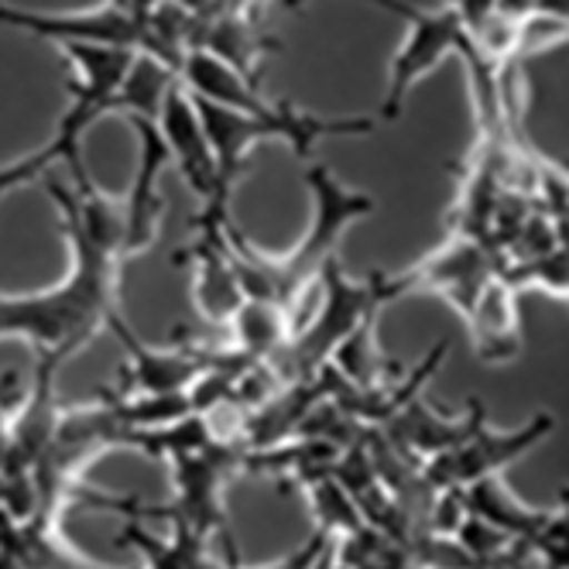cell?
<instances>
[{"label": "cell", "mask_w": 569, "mask_h": 569, "mask_svg": "<svg viewBox=\"0 0 569 569\" xmlns=\"http://www.w3.org/2000/svg\"><path fill=\"white\" fill-rule=\"evenodd\" d=\"M333 559H337V542H333V546H330L327 552H322V559H319V562H316L312 569H333Z\"/></svg>", "instance_id": "23"}, {"label": "cell", "mask_w": 569, "mask_h": 569, "mask_svg": "<svg viewBox=\"0 0 569 569\" xmlns=\"http://www.w3.org/2000/svg\"><path fill=\"white\" fill-rule=\"evenodd\" d=\"M463 501H467V511L487 525H495L498 532L511 536V539H532L549 508H532L525 505L505 480V473H495V477H483L470 487H463Z\"/></svg>", "instance_id": "16"}, {"label": "cell", "mask_w": 569, "mask_h": 569, "mask_svg": "<svg viewBox=\"0 0 569 569\" xmlns=\"http://www.w3.org/2000/svg\"><path fill=\"white\" fill-rule=\"evenodd\" d=\"M62 59L69 62V107L59 120L56 141L62 144V154L79 151L87 128L97 120L110 117L113 97L120 83L128 79L131 62L138 52L117 49V46H59Z\"/></svg>", "instance_id": "8"}, {"label": "cell", "mask_w": 569, "mask_h": 569, "mask_svg": "<svg viewBox=\"0 0 569 569\" xmlns=\"http://www.w3.org/2000/svg\"><path fill=\"white\" fill-rule=\"evenodd\" d=\"M306 495H309V511H312V521H316V532L330 536L333 542L347 539L350 532H357V528L368 525V521H363V511H360L357 498L333 473H322V477L309 480Z\"/></svg>", "instance_id": "18"}, {"label": "cell", "mask_w": 569, "mask_h": 569, "mask_svg": "<svg viewBox=\"0 0 569 569\" xmlns=\"http://www.w3.org/2000/svg\"><path fill=\"white\" fill-rule=\"evenodd\" d=\"M498 569H501V566H498Z\"/></svg>", "instance_id": "26"}, {"label": "cell", "mask_w": 569, "mask_h": 569, "mask_svg": "<svg viewBox=\"0 0 569 569\" xmlns=\"http://www.w3.org/2000/svg\"><path fill=\"white\" fill-rule=\"evenodd\" d=\"M330 546H333V539H330V536L316 532L302 549H296L292 556H284V559H274V562H268V566H261V569H312V566L322 559V552H327ZM230 569H240V566H233V562H230Z\"/></svg>", "instance_id": "20"}, {"label": "cell", "mask_w": 569, "mask_h": 569, "mask_svg": "<svg viewBox=\"0 0 569 569\" xmlns=\"http://www.w3.org/2000/svg\"><path fill=\"white\" fill-rule=\"evenodd\" d=\"M220 4L230 8V11H248V14H251V8L261 4V0H220Z\"/></svg>", "instance_id": "22"}, {"label": "cell", "mask_w": 569, "mask_h": 569, "mask_svg": "<svg viewBox=\"0 0 569 569\" xmlns=\"http://www.w3.org/2000/svg\"><path fill=\"white\" fill-rule=\"evenodd\" d=\"M0 569H24V566L18 562V556H14V552H8V549H4V556H0Z\"/></svg>", "instance_id": "24"}, {"label": "cell", "mask_w": 569, "mask_h": 569, "mask_svg": "<svg viewBox=\"0 0 569 569\" xmlns=\"http://www.w3.org/2000/svg\"><path fill=\"white\" fill-rule=\"evenodd\" d=\"M192 100H196L202 128H207V138L217 158V172L227 192H233V182L243 169V161L258 148V141H284L299 158H309L312 148L327 138H360L375 131V120L363 113L327 117V113H312L299 107L284 120H264V117L240 113L202 97H192Z\"/></svg>", "instance_id": "4"}, {"label": "cell", "mask_w": 569, "mask_h": 569, "mask_svg": "<svg viewBox=\"0 0 569 569\" xmlns=\"http://www.w3.org/2000/svg\"><path fill=\"white\" fill-rule=\"evenodd\" d=\"M306 186L316 202V217L292 251L268 254L254 248L233 223L227 227L230 258H233V271L240 278L243 296L258 302H271L292 316L299 302L306 299L309 284H319L322 271L337 258V248L347 227H353L360 217L375 213V196L343 186L327 166H309Z\"/></svg>", "instance_id": "2"}, {"label": "cell", "mask_w": 569, "mask_h": 569, "mask_svg": "<svg viewBox=\"0 0 569 569\" xmlns=\"http://www.w3.org/2000/svg\"><path fill=\"white\" fill-rule=\"evenodd\" d=\"M473 353L483 363H508L521 353V312H518V284L508 274H495L477 296L470 316L463 319Z\"/></svg>", "instance_id": "14"}, {"label": "cell", "mask_w": 569, "mask_h": 569, "mask_svg": "<svg viewBox=\"0 0 569 569\" xmlns=\"http://www.w3.org/2000/svg\"><path fill=\"white\" fill-rule=\"evenodd\" d=\"M528 542L549 569H569V491L562 495L559 508H549L542 528Z\"/></svg>", "instance_id": "19"}, {"label": "cell", "mask_w": 569, "mask_h": 569, "mask_svg": "<svg viewBox=\"0 0 569 569\" xmlns=\"http://www.w3.org/2000/svg\"><path fill=\"white\" fill-rule=\"evenodd\" d=\"M498 274V264L491 251L470 233H453L450 240L426 254L419 264L405 268L398 274H388L391 296H412V292H432L442 302H450L460 319L470 316L477 296L483 292V284Z\"/></svg>", "instance_id": "10"}, {"label": "cell", "mask_w": 569, "mask_h": 569, "mask_svg": "<svg viewBox=\"0 0 569 569\" xmlns=\"http://www.w3.org/2000/svg\"><path fill=\"white\" fill-rule=\"evenodd\" d=\"M113 333L128 350L124 395H179L189 391L192 381L210 368V353L199 347H179V350L144 347L128 327V319H120Z\"/></svg>", "instance_id": "13"}, {"label": "cell", "mask_w": 569, "mask_h": 569, "mask_svg": "<svg viewBox=\"0 0 569 569\" xmlns=\"http://www.w3.org/2000/svg\"><path fill=\"white\" fill-rule=\"evenodd\" d=\"M375 4L409 21V34H405L401 49L391 59L385 103H381V117L398 120L405 110V100H409V93L416 90L422 76H429L446 56H460V59L467 56L470 31L450 4L446 8H412V4H405V0H375Z\"/></svg>", "instance_id": "5"}, {"label": "cell", "mask_w": 569, "mask_h": 569, "mask_svg": "<svg viewBox=\"0 0 569 569\" xmlns=\"http://www.w3.org/2000/svg\"><path fill=\"white\" fill-rule=\"evenodd\" d=\"M158 131H161V138H166V144H169L172 166L179 169L186 186L202 202V213L230 217V210H227L230 192L220 182L217 158H213L207 128H202V120H199L196 100H192V93L182 83L169 93L166 107H161Z\"/></svg>", "instance_id": "11"}, {"label": "cell", "mask_w": 569, "mask_h": 569, "mask_svg": "<svg viewBox=\"0 0 569 569\" xmlns=\"http://www.w3.org/2000/svg\"><path fill=\"white\" fill-rule=\"evenodd\" d=\"M480 419H483V405L480 401H467L463 416H446V412L432 409L422 395H416L388 422V432H391L388 439L398 446L405 457H422V463H426L429 457L460 446Z\"/></svg>", "instance_id": "15"}, {"label": "cell", "mask_w": 569, "mask_h": 569, "mask_svg": "<svg viewBox=\"0 0 569 569\" xmlns=\"http://www.w3.org/2000/svg\"><path fill=\"white\" fill-rule=\"evenodd\" d=\"M56 210L69 243V274L42 292H0V340H24L34 350V360L62 368L100 330H113L124 319L120 278L131 258L117 243L93 237L59 202Z\"/></svg>", "instance_id": "1"}, {"label": "cell", "mask_w": 569, "mask_h": 569, "mask_svg": "<svg viewBox=\"0 0 569 569\" xmlns=\"http://www.w3.org/2000/svg\"><path fill=\"white\" fill-rule=\"evenodd\" d=\"M8 388H11V381H0V401H4V395H8Z\"/></svg>", "instance_id": "25"}, {"label": "cell", "mask_w": 569, "mask_h": 569, "mask_svg": "<svg viewBox=\"0 0 569 569\" xmlns=\"http://www.w3.org/2000/svg\"><path fill=\"white\" fill-rule=\"evenodd\" d=\"M501 8L521 11L528 18H549L569 31V0H501Z\"/></svg>", "instance_id": "21"}, {"label": "cell", "mask_w": 569, "mask_h": 569, "mask_svg": "<svg viewBox=\"0 0 569 569\" xmlns=\"http://www.w3.org/2000/svg\"><path fill=\"white\" fill-rule=\"evenodd\" d=\"M176 87H179V72L169 62H161V59H154L148 52H138L134 62H131L128 79L120 83V90L113 97L110 113L158 120L161 107H166V100H169V93Z\"/></svg>", "instance_id": "17"}, {"label": "cell", "mask_w": 569, "mask_h": 569, "mask_svg": "<svg viewBox=\"0 0 569 569\" xmlns=\"http://www.w3.org/2000/svg\"><path fill=\"white\" fill-rule=\"evenodd\" d=\"M322 284V302L312 322L292 340L284 343L274 357H268L271 371L278 375L281 385H296V381H316L319 371L327 368L337 347L360 327L368 316H381V309L395 299L391 284L385 271H375L368 281H353L340 268V258H333L319 278Z\"/></svg>", "instance_id": "3"}, {"label": "cell", "mask_w": 569, "mask_h": 569, "mask_svg": "<svg viewBox=\"0 0 569 569\" xmlns=\"http://www.w3.org/2000/svg\"><path fill=\"white\" fill-rule=\"evenodd\" d=\"M243 446L230 442H210L196 453L176 457L172 463V491L176 505L172 508H134V515H166L192 532L210 536V532H227V515H223V487L237 470H243Z\"/></svg>", "instance_id": "6"}, {"label": "cell", "mask_w": 569, "mask_h": 569, "mask_svg": "<svg viewBox=\"0 0 569 569\" xmlns=\"http://www.w3.org/2000/svg\"><path fill=\"white\" fill-rule=\"evenodd\" d=\"M552 432H556V419L549 412H539L536 419H528L525 426L511 432H495V429H487V419H480L460 446L429 457L422 463V473L436 491H446V487H470L483 477L505 473L515 460H521L528 450H536Z\"/></svg>", "instance_id": "9"}, {"label": "cell", "mask_w": 569, "mask_h": 569, "mask_svg": "<svg viewBox=\"0 0 569 569\" xmlns=\"http://www.w3.org/2000/svg\"><path fill=\"white\" fill-rule=\"evenodd\" d=\"M134 138H138V169L131 179V189L124 192V207H128V251L131 258L144 254L161 227V213H166V202L158 192V179L172 166L169 144L158 131V120L148 117H124Z\"/></svg>", "instance_id": "12"}, {"label": "cell", "mask_w": 569, "mask_h": 569, "mask_svg": "<svg viewBox=\"0 0 569 569\" xmlns=\"http://www.w3.org/2000/svg\"><path fill=\"white\" fill-rule=\"evenodd\" d=\"M0 24L38 34L52 46H117V49L148 52V56L154 52L148 18L128 11L120 0H110V4L97 11H72V14L28 11V8H14L8 0H0Z\"/></svg>", "instance_id": "7"}]
</instances>
